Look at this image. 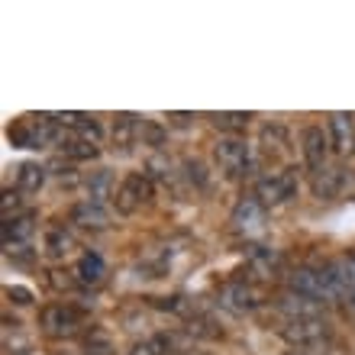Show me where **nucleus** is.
<instances>
[{
    "label": "nucleus",
    "instance_id": "1",
    "mask_svg": "<svg viewBox=\"0 0 355 355\" xmlns=\"http://www.w3.org/2000/svg\"><path fill=\"white\" fill-rule=\"evenodd\" d=\"M65 126H58L52 113H29L19 120L10 123L7 139L17 149H46V146H62L68 132H62Z\"/></svg>",
    "mask_w": 355,
    "mask_h": 355
},
{
    "label": "nucleus",
    "instance_id": "2",
    "mask_svg": "<svg viewBox=\"0 0 355 355\" xmlns=\"http://www.w3.org/2000/svg\"><path fill=\"white\" fill-rule=\"evenodd\" d=\"M214 162L230 181H243L252 171V146L243 136H220L214 142Z\"/></svg>",
    "mask_w": 355,
    "mask_h": 355
},
{
    "label": "nucleus",
    "instance_id": "3",
    "mask_svg": "<svg viewBox=\"0 0 355 355\" xmlns=\"http://www.w3.org/2000/svg\"><path fill=\"white\" fill-rule=\"evenodd\" d=\"M152 197H155L152 178L146 175V171H130V175L120 181L116 194H113V207H116L120 216H132V214H139L142 207H149Z\"/></svg>",
    "mask_w": 355,
    "mask_h": 355
},
{
    "label": "nucleus",
    "instance_id": "4",
    "mask_svg": "<svg viewBox=\"0 0 355 355\" xmlns=\"http://www.w3.org/2000/svg\"><path fill=\"white\" fill-rule=\"evenodd\" d=\"M255 197L262 200L265 207H281L297 197V168H275L265 171L259 181H255Z\"/></svg>",
    "mask_w": 355,
    "mask_h": 355
},
{
    "label": "nucleus",
    "instance_id": "5",
    "mask_svg": "<svg viewBox=\"0 0 355 355\" xmlns=\"http://www.w3.org/2000/svg\"><path fill=\"white\" fill-rule=\"evenodd\" d=\"M39 327L52 339H71L81 333V310L75 304H46L39 313Z\"/></svg>",
    "mask_w": 355,
    "mask_h": 355
},
{
    "label": "nucleus",
    "instance_id": "6",
    "mask_svg": "<svg viewBox=\"0 0 355 355\" xmlns=\"http://www.w3.org/2000/svg\"><path fill=\"white\" fill-rule=\"evenodd\" d=\"M300 152H304V165H307L310 178L320 175V171L327 168L333 146H329V136L323 132V126H317V123H307V126L300 130Z\"/></svg>",
    "mask_w": 355,
    "mask_h": 355
},
{
    "label": "nucleus",
    "instance_id": "7",
    "mask_svg": "<svg viewBox=\"0 0 355 355\" xmlns=\"http://www.w3.org/2000/svg\"><path fill=\"white\" fill-rule=\"evenodd\" d=\"M281 339H284L291 349L313 346V343H327V339H329V323L323 317L284 320V327H281Z\"/></svg>",
    "mask_w": 355,
    "mask_h": 355
},
{
    "label": "nucleus",
    "instance_id": "8",
    "mask_svg": "<svg viewBox=\"0 0 355 355\" xmlns=\"http://www.w3.org/2000/svg\"><path fill=\"white\" fill-rule=\"evenodd\" d=\"M265 220H268V207H265L255 194L243 197V200L233 207V214H230V223H233V230L239 236H245V239H252V236L262 233V230H265Z\"/></svg>",
    "mask_w": 355,
    "mask_h": 355
},
{
    "label": "nucleus",
    "instance_id": "9",
    "mask_svg": "<svg viewBox=\"0 0 355 355\" xmlns=\"http://www.w3.org/2000/svg\"><path fill=\"white\" fill-rule=\"evenodd\" d=\"M220 307H226L230 313H252L262 307V294L249 278L226 281L220 288Z\"/></svg>",
    "mask_w": 355,
    "mask_h": 355
},
{
    "label": "nucleus",
    "instance_id": "10",
    "mask_svg": "<svg viewBox=\"0 0 355 355\" xmlns=\"http://www.w3.org/2000/svg\"><path fill=\"white\" fill-rule=\"evenodd\" d=\"M288 291L300 294V297H310L317 304H333L327 291V281H323V271L310 268V265H297V268L288 275Z\"/></svg>",
    "mask_w": 355,
    "mask_h": 355
},
{
    "label": "nucleus",
    "instance_id": "11",
    "mask_svg": "<svg viewBox=\"0 0 355 355\" xmlns=\"http://www.w3.org/2000/svg\"><path fill=\"white\" fill-rule=\"evenodd\" d=\"M245 271H249V281H271L281 271V252L262 243H249L245 245Z\"/></svg>",
    "mask_w": 355,
    "mask_h": 355
},
{
    "label": "nucleus",
    "instance_id": "12",
    "mask_svg": "<svg viewBox=\"0 0 355 355\" xmlns=\"http://www.w3.org/2000/svg\"><path fill=\"white\" fill-rule=\"evenodd\" d=\"M142 116H136V113H116L113 116V149L120 152V155H126V152H132V146L142 139Z\"/></svg>",
    "mask_w": 355,
    "mask_h": 355
},
{
    "label": "nucleus",
    "instance_id": "13",
    "mask_svg": "<svg viewBox=\"0 0 355 355\" xmlns=\"http://www.w3.org/2000/svg\"><path fill=\"white\" fill-rule=\"evenodd\" d=\"M36 214H17L10 216V220H3V226H0V236H3V249H26L29 239L36 236Z\"/></svg>",
    "mask_w": 355,
    "mask_h": 355
},
{
    "label": "nucleus",
    "instance_id": "14",
    "mask_svg": "<svg viewBox=\"0 0 355 355\" xmlns=\"http://www.w3.org/2000/svg\"><path fill=\"white\" fill-rule=\"evenodd\" d=\"M327 136L336 155H349L355 149V116L352 113H329Z\"/></svg>",
    "mask_w": 355,
    "mask_h": 355
},
{
    "label": "nucleus",
    "instance_id": "15",
    "mask_svg": "<svg viewBox=\"0 0 355 355\" xmlns=\"http://www.w3.org/2000/svg\"><path fill=\"white\" fill-rule=\"evenodd\" d=\"M68 220H71V226H78V230L101 233V230L110 226V210H107L103 204H94V200H78V204L71 207Z\"/></svg>",
    "mask_w": 355,
    "mask_h": 355
},
{
    "label": "nucleus",
    "instance_id": "16",
    "mask_svg": "<svg viewBox=\"0 0 355 355\" xmlns=\"http://www.w3.org/2000/svg\"><path fill=\"white\" fill-rule=\"evenodd\" d=\"M55 116L58 126H65V130H71L75 136H81V139L94 142V146H101L103 139V130H101V123L94 120L91 113H75V110H62V113H52Z\"/></svg>",
    "mask_w": 355,
    "mask_h": 355
},
{
    "label": "nucleus",
    "instance_id": "17",
    "mask_svg": "<svg viewBox=\"0 0 355 355\" xmlns=\"http://www.w3.org/2000/svg\"><path fill=\"white\" fill-rule=\"evenodd\" d=\"M71 249H75V236L68 233L65 223H49L42 230V252H46V259L62 262V259L71 255Z\"/></svg>",
    "mask_w": 355,
    "mask_h": 355
},
{
    "label": "nucleus",
    "instance_id": "18",
    "mask_svg": "<svg viewBox=\"0 0 355 355\" xmlns=\"http://www.w3.org/2000/svg\"><path fill=\"white\" fill-rule=\"evenodd\" d=\"M259 139H262L265 159L278 162V159H284V155H291V136H288V130H284L281 123H265Z\"/></svg>",
    "mask_w": 355,
    "mask_h": 355
},
{
    "label": "nucleus",
    "instance_id": "19",
    "mask_svg": "<svg viewBox=\"0 0 355 355\" xmlns=\"http://www.w3.org/2000/svg\"><path fill=\"white\" fill-rule=\"evenodd\" d=\"M275 307H278L288 320L323 317V304H317V300H310V297H300V294H294V291H288V294H281Z\"/></svg>",
    "mask_w": 355,
    "mask_h": 355
},
{
    "label": "nucleus",
    "instance_id": "20",
    "mask_svg": "<svg viewBox=\"0 0 355 355\" xmlns=\"http://www.w3.org/2000/svg\"><path fill=\"white\" fill-rule=\"evenodd\" d=\"M313 194L323 200H333V197H339L343 194V187H346V168L343 165H327V168L320 171V175H313Z\"/></svg>",
    "mask_w": 355,
    "mask_h": 355
},
{
    "label": "nucleus",
    "instance_id": "21",
    "mask_svg": "<svg viewBox=\"0 0 355 355\" xmlns=\"http://www.w3.org/2000/svg\"><path fill=\"white\" fill-rule=\"evenodd\" d=\"M46 178H49V168L39 165V162H23L17 168V191L19 194H39L46 187Z\"/></svg>",
    "mask_w": 355,
    "mask_h": 355
},
{
    "label": "nucleus",
    "instance_id": "22",
    "mask_svg": "<svg viewBox=\"0 0 355 355\" xmlns=\"http://www.w3.org/2000/svg\"><path fill=\"white\" fill-rule=\"evenodd\" d=\"M103 275H107V265H103V259L97 252H81V259H78L75 265V278L81 281V284H87V288H97L103 281Z\"/></svg>",
    "mask_w": 355,
    "mask_h": 355
},
{
    "label": "nucleus",
    "instance_id": "23",
    "mask_svg": "<svg viewBox=\"0 0 355 355\" xmlns=\"http://www.w3.org/2000/svg\"><path fill=\"white\" fill-rule=\"evenodd\" d=\"M207 120L214 123L223 136H239V132L249 126L252 113H245V110H220V113H207Z\"/></svg>",
    "mask_w": 355,
    "mask_h": 355
},
{
    "label": "nucleus",
    "instance_id": "24",
    "mask_svg": "<svg viewBox=\"0 0 355 355\" xmlns=\"http://www.w3.org/2000/svg\"><path fill=\"white\" fill-rule=\"evenodd\" d=\"M85 191H87V200H94V204H103L107 197L116 194V191H113V171H107V168L91 171V175L85 178Z\"/></svg>",
    "mask_w": 355,
    "mask_h": 355
},
{
    "label": "nucleus",
    "instance_id": "25",
    "mask_svg": "<svg viewBox=\"0 0 355 355\" xmlns=\"http://www.w3.org/2000/svg\"><path fill=\"white\" fill-rule=\"evenodd\" d=\"M58 149H62V155L68 162H94L101 155V146H94V142L81 139V136H65V142Z\"/></svg>",
    "mask_w": 355,
    "mask_h": 355
},
{
    "label": "nucleus",
    "instance_id": "26",
    "mask_svg": "<svg viewBox=\"0 0 355 355\" xmlns=\"http://www.w3.org/2000/svg\"><path fill=\"white\" fill-rule=\"evenodd\" d=\"M171 346H175L171 333H155V336H146L139 343H132V349L126 355H168Z\"/></svg>",
    "mask_w": 355,
    "mask_h": 355
},
{
    "label": "nucleus",
    "instance_id": "27",
    "mask_svg": "<svg viewBox=\"0 0 355 355\" xmlns=\"http://www.w3.org/2000/svg\"><path fill=\"white\" fill-rule=\"evenodd\" d=\"M85 355H116L110 333L101 327H91V333L85 336Z\"/></svg>",
    "mask_w": 355,
    "mask_h": 355
},
{
    "label": "nucleus",
    "instance_id": "28",
    "mask_svg": "<svg viewBox=\"0 0 355 355\" xmlns=\"http://www.w3.org/2000/svg\"><path fill=\"white\" fill-rule=\"evenodd\" d=\"M165 139H168V132H165V126H162V123H155V120L142 123V146L162 149V146H165Z\"/></svg>",
    "mask_w": 355,
    "mask_h": 355
},
{
    "label": "nucleus",
    "instance_id": "29",
    "mask_svg": "<svg viewBox=\"0 0 355 355\" xmlns=\"http://www.w3.org/2000/svg\"><path fill=\"white\" fill-rule=\"evenodd\" d=\"M181 168H184L187 181H191V184H197L200 191L210 184V178H207V168H204V162H200V159H184V162H181Z\"/></svg>",
    "mask_w": 355,
    "mask_h": 355
},
{
    "label": "nucleus",
    "instance_id": "30",
    "mask_svg": "<svg viewBox=\"0 0 355 355\" xmlns=\"http://www.w3.org/2000/svg\"><path fill=\"white\" fill-rule=\"evenodd\" d=\"M187 333H191V336H204V339L220 336V329L214 327V320L210 317H191L187 320Z\"/></svg>",
    "mask_w": 355,
    "mask_h": 355
},
{
    "label": "nucleus",
    "instance_id": "31",
    "mask_svg": "<svg viewBox=\"0 0 355 355\" xmlns=\"http://www.w3.org/2000/svg\"><path fill=\"white\" fill-rule=\"evenodd\" d=\"M3 294H7V300L10 304H17V307H29V304L36 300V294H33L29 288H23V284H7Z\"/></svg>",
    "mask_w": 355,
    "mask_h": 355
},
{
    "label": "nucleus",
    "instance_id": "32",
    "mask_svg": "<svg viewBox=\"0 0 355 355\" xmlns=\"http://www.w3.org/2000/svg\"><path fill=\"white\" fill-rule=\"evenodd\" d=\"M17 207H19V191L17 187H7L3 197H0V214H3V220H10V214L17 216Z\"/></svg>",
    "mask_w": 355,
    "mask_h": 355
},
{
    "label": "nucleus",
    "instance_id": "33",
    "mask_svg": "<svg viewBox=\"0 0 355 355\" xmlns=\"http://www.w3.org/2000/svg\"><path fill=\"white\" fill-rule=\"evenodd\" d=\"M71 275H75V271H52V288L55 291H75V284H81V281L78 278H71Z\"/></svg>",
    "mask_w": 355,
    "mask_h": 355
},
{
    "label": "nucleus",
    "instance_id": "34",
    "mask_svg": "<svg viewBox=\"0 0 355 355\" xmlns=\"http://www.w3.org/2000/svg\"><path fill=\"white\" fill-rule=\"evenodd\" d=\"M288 355H329V339L327 343H313V346H297L291 349Z\"/></svg>",
    "mask_w": 355,
    "mask_h": 355
},
{
    "label": "nucleus",
    "instance_id": "35",
    "mask_svg": "<svg viewBox=\"0 0 355 355\" xmlns=\"http://www.w3.org/2000/svg\"><path fill=\"white\" fill-rule=\"evenodd\" d=\"M194 123V113H168V126H175V130H187Z\"/></svg>",
    "mask_w": 355,
    "mask_h": 355
},
{
    "label": "nucleus",
    "instance_id": "36",
    "mask_svg": "<svg viewBox=\"0 0 355 355\" xmlns=\"http://www.w3.org/2000/svg\"><path fill=\"white\" fill-rule=\"evenodd\" d=\"M346 268H349V297H346V304H349V300H355V255L346 259Z\"/></svg>",
    "mask_w": 355,
    "mask_h": 355
}]
</instances>
